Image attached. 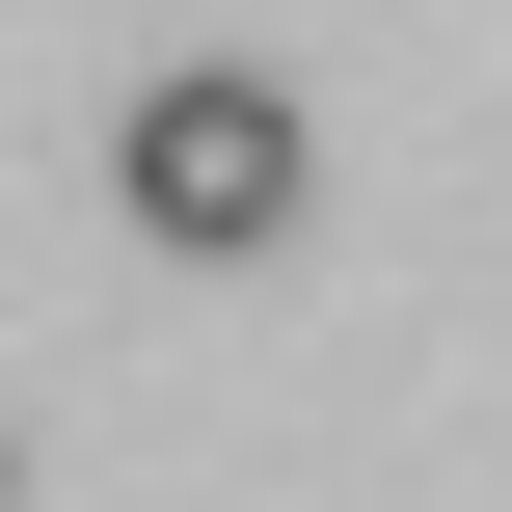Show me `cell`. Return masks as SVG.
<instances>
[{"instance_id":"cell-1","label":"cell","mask_w":512,"mask_h":512,"mask_svg":"<svg viewBox=\"0 0 512 512\" xmlns=\"http://www.w3.org/2000/svg\"><path fill=\"white\" fill-rule=\"evenodd\" d=\"M108 189H135V243H189V270H243V243L297 216V108H270V81H135V135H108Z\"/></svg>"}]
</instances>
